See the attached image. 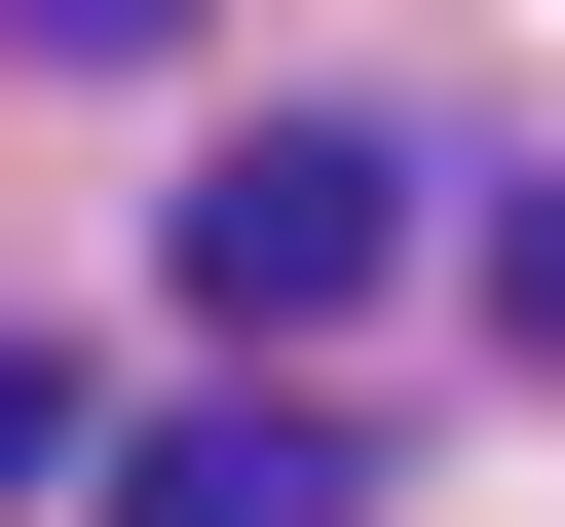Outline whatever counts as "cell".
I'll use <instances>...</instances> for the list:
<instances>
[{
  "mask_svg": "<svg viewBox=\"0 0 565 527\" xmlns=\"http://www.w3.org/2000/svg\"><path fill=\"white\" fill-rule=\"evenodd\" d=\"M377 264H415V189H377V114H264V151H189V302H226V340H340Z\"/></svg>",
  "mask_w": 565,
  "mask_h": 527,
  "instance_id": "cell-1",
  "label": "cell"
},
{
  "mask_svg": "<svg viewBox=\"0 0 565 527\" xmlns=\"http://www.w3.org/2000/svg\"><path fill=\"white\" fill-rule=\"evenodd\" d=\"M151 527H340V415H302V340H264V415H189V452H151Z\"/></svg>",
  "mask_w": 565,
  "mask_h": 527,
  "instance_id": "cell-2",
  "label": "cell"
},
{
  "mask_svg": "<svg viewBox=\"0 0 565 527\" xmlns=\"http://www.w3.org/2000/svg\"><path fill=\"white\" fill-rule=\"evenodd\" d=\"M490 340H527V377H565V189H527V226H490Z\"/></svg>",
  "mask_w": 565,
  "mask_h": 527,
  "instance_id": "cell-3",
  "label": "cell"
},
{
  "mask_svg": "<svg viewBox=\"0 0 565 527\" xmlns=\"http://www.w3.org/2000/svg\"><path fill=\"white\" fill-rule=\"evenodd\" d=\"M0 490H76V377H39V340H0Z\"/></svg>",
  "mask_w": 565,
  "mask_h": 527,
  "instance_id": "cell-4",
  "label": "cell"
},
{
  "mask_svg": "<svg viewBox=\"0 0 565 527\" xmlns=\"http://www.w3.org/2000/svg\"><path fill=\"white\" fill-rule=\"evenodd\" d=\"M39 39H76V76H114V39H189V0H39Z\"/></svg>",
  "mask_w": 565,
  "mask_h": 527,
  "instance_id": "cell-5",
  "label": "cell"
}]
</instances>
